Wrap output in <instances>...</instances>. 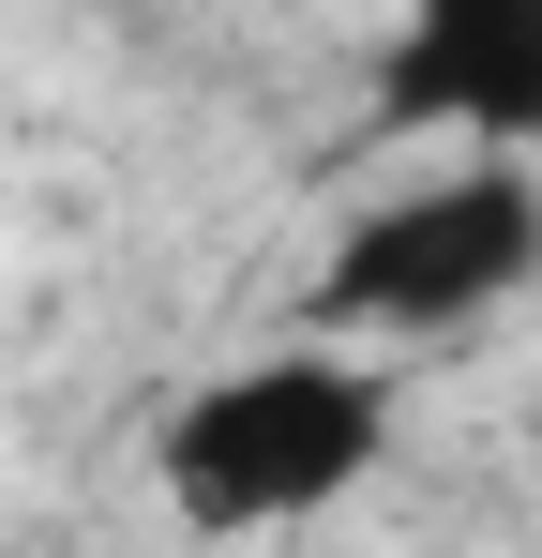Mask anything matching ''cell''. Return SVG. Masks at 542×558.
Returning a JSON list of instances; mask_svg holds the SVG:
<instances>
[{
  "label": "cell",
  "instance_id": "obj_2",
  "mask_svg": "<svg viewBox=\"0 0 542 558\" xmlns=\"http://www.w3.org/2000/svg\"><path fill=\"white\" fill-rule=\"evenodd\" d=\"M542 257V182L497 151V167H467V182L407 196V211H377L347 242V272H332V317H377V332H452V317H482L497 287Z\"/></svg>",
  "mask_w": 542,
  "mask_h": 558
},
{
  "label": "cell",
  "instance_id": "obj_1",
  "mask_svg": "<svg viewBox=\"0 0 542 558\" xmlns=\"http://www.w3.org/2000/svg\"><path fill=\"white\" fill-rule=\"evenodd\" d=\"M392 438V408H377V377L347 363H242L211 377L196 408L167 423V498L196 529H286V513H317V498H347L361 468Z\"/></svg>",
  "mask_w": 542,
  "mask_h": 558
},
{
  "label": "cell",
  "instance_id": "obj_3",
  "mask_svg": "<svg viewBox=\"0 0 542 558\" xmlns=\"http://www.w3.org/2000/svg\"><path fill=\"white\" fill-rule=\"evenodd\" d=\"M407 121H482V136H542V0H422L407 61H392Z\"/></svg>",
  "mask_w": 542,
  "mask_h": 558
}]
</instances>
